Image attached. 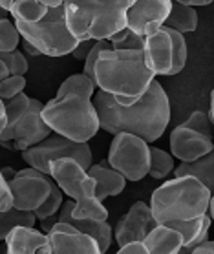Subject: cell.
<instances>
[{"instance_id": "15", "label": "cell", "mask_w": 214, "mask_h": 254, "mask_svg": "<svg viewBox=\"0 0 214 254\" xmlns=\"http://www.w3.org/2000/svg\"><path fill=\"white\" fill-rule=\"evenodd\" d=\"M145 61L154 75H176L174 73V41L170 37V29L159 28L156 33L145 39Z\"/></svg>"}, {"instance_id": "24", "label": "cell", "mask_w": 214, "mask_h": 254, "mask_svg": "<svg viewBox=\"0 0 214 254\" xmlns=\"http://www.w3.org/2000/svg\"><path fill=\"white\" fill-rule=\"evenodd\" d=\"M128 28L127 13H116V15H106V17L93 18L90 26V37L93 41H108L112 35L117 31Z\"/></svg>"}, {"instance_id": "47", "label": "cell", "mask_w": 214, "mask_h": 254, "mask_svg": "<svg viewBox=\"0 0 214 254\" xmlns=\"http://www.w3.org/2000/svg\"><path fill=\"white\" fill-rule=\"evenodd\" d=\"M22 46H24V52H26V53H31V55H41V52H39V50H37L35 46H31L28 41H24Z\"/></svg>"}, {"instance_id": "41", "label": "cell", "mask_w": 214, "mask_h": 254, "mask_svg": "<svg viewBox=\"0 0 214 254\" xmlns=\"http://www.w3.org/2000/svg\"><path fill=\"white\" fill-rule=\"evenodd\" d=\"M128 33H130V28H125V29H121V31H117L116 35H112L110 39H108L110 44H112V48H116L117 44H121V42L128 37Z\"/></svg>"}, {"instance_id": "42", "label": "cell", "mask_w": 214, "mask_h": 254, "mask_svg": "<svg viewBox=\"0 0 214 254\" xmlns=\"http://www.w3.org/2000/svg\"><path fill=\"white\" fill-rule=\"evenodd\" d=\"M7 127V116H6V103L0 99V137Z\"/></svg>"}, {"instance_id": "12", "label": "cell", "mask_w": 214, "mask_h": 254, "mask_svg": "<svg viewBox=\"0 0 214 254\" xmlns=\"http://www.w3.org/2000/svg\"><path fill=\"white\" fill-rule=\"evenodd\" d=\"M159 223H157L154 214H152L150 203L136 201L116 225L114 236H116V242L119 247L132 242H145L146 236Z\"/></svg>"}, {"instance_id": "23", "label": "cell", "mask_w": 214, "mask_h": 254, "mask_svg": "<svg viewBox=\"0 0 214 254\" xmlns=\"http://www.w3.org/2000/svg\"><path fill=\"white\" fill-rule=\"evenodd\" d=\"M165 26L178 33H192L198 28V13L192 6H185L180 2H172V9Z\"/></svg>"}, {"instance_id": "17", "label": "cell", "mask_w": 214, "mask_h": 254, "mask_svg": "<svg viewBox=\"0 0 214 254\" xmlns=\"http://www.w3.org/2000/svg\"><path fill=\"white\" fill-rule=\"evenodd\" d=\"M6 254H53L46 232L35 227H15L6 238Z\"/></svg>"}, {"instance_id": "22", "label": "cell", "mask_w": 214, "mask_h": 254, "mask_svg": "<svg viewBox=\"0 0 214 254\" xmlns=\"http://www.w3.org/2000/svg\"><path fill=\"white\" fill-rule=\"evenodd\" d=\"M183 176H192V178L200 179L214 194V148L207 156L200 157L196 161L180 163L174 168V178H183Z\"/></svg>"}, {"instance_id": "28", "label": "cell", "mask_w": 214, "mask_h": 254, "mask_svg": "<svg viewBox=\"0 0 214 254\" xmlns=\"http://www.w3.org/2000/svg\"><path fill=\"white\" fill-rule=\"evenodd\" d=\"M48 11H50V7L37 0H18L9 9L13 20H22V22H39L46 17Z\"/></svg>"}, {"instance_id": "49", "label": "cell", "mask_w": 214, "mask_h": 254, "mask_svg": "<svg viewBox=\"0 0 214 254\" xmlns=\"http://www.w3.org/2000/svg\"><path fill=\"white\" fill-rule=\"evenodd\" d=\"M209 216H211V220L214 221V194L211 196V201H209Z\"/></svg>"}, {"instance_id": "1", "label": "cell", "mask_w": 214, "mask_h": 254, "mask_svg": "<svg viewBox=\"0 0 214 254\" xmlns=\"http://www.w3.org/2000/svg\"><path fill=\"white\" fill-rule=\"evenodd\" d=\"M95 108L99 114L101 130L112 133H132L154 143L161 137L170 123V103L163 86L154 81L148 92L130 106H121L114 95L99 90L95 93Z\"/></svg>"}, {"instance_id": "13", "label": "cell", "mask_w": 214, "mask_h": 254, "mask_svg": "<svg viewBox=\"0 0 214 254\" xmlns=\"http://www.w3.org/2000/svg\"><path fill=\"white\" fill-rule=\"evenodd\" d=\"M75 207V201H64L63 208L57 216H53L50 220L41 221V231L42 232H50L52 227L55 223H68L71 225L75 231L82 232V234H88L92 236L95 242H97L101 253H106L112 245V240H114V229H112L106 221H95V220H77L71 216V208Z\"/></svg>"}, {"instance_id": "11", "label": "cell", "mask_w": 214, "mask_h": 254, "mask_svg": "<svg viewBox=\"0 0 214 254\" xmlns=\"http://www.w3.org/2000/svg\"><path fill=\"white\" fill-rule=\"evenodd\" d=\"M170 9L172 0H136L127 11L128 28L141 37H148L165 26Z\"/></svg>"}, {"instance_id": "7", "label": "cell", "mask_w": 214, "mask_h": 254, "mask_svg": "<svg viewBox=\"0 0 214 254\" xmlns=\"http://www.w3.org/2000/svg\"><path fill=\"white\" fill-rule=\"evenodd\" d=\"M92 148L88 143H77L53 132L44 141L22 152V159L28 167L50 174V165L57 159H75L84 170L92 167Z\"/></svg>"}, {"instance_id": "6", "label": "cell", "mask_w": 214, "mask_h": 254, "mask_svg": "<svg viewBox=\"0 0 214 254\" xmlns=\"http://www.w3.org/2000/svg\"><path fill=\"white\" fill-rule=\"evenodd\" d=\"M24 41L35 46L41 55L48 57H64L77 48L79 41L68 31L66 26V9L64 4L59 7H50L46 17L39 22H22L15 20Z\"/></svg>"}, {"instance_id": "50", "label": "cell", "mask_w": 214, "mask_h": 254, "mask_svg": "<svg viewBox=\"0 0 214 254\" xmlns=\"http://www.w3.org/2000/svg\"><path fill=\"white\" fill-rule=\"evenodd\" d=\"M211 119H213V125H214V90L211 92Z\"/></svg>"}, {"instance_id": "19", "label": "cell", "mask_w": 214, "mask_h": 254, "mask_svg": "<svg viewBox=\"0 0 214 254\" xmlns=\"http://www.w3.org/2000/svg\"><path fill=\"white\" fill-rule=\"evenodd\" d=\"M211 216L203 214L202 218H196V220L191 221H168V223H163V225L170 227V229H176L178 232H181L183 236V247H181L180 254H191L198 245H202L203 242L209 240V231H211Z\"/></svg>"}, {"instance_id": "2", "label": "cell", "mask_w": 214, "mask_h": 254, "mask_svg": "<svg viewBox=\"0 0 214 254\" xmlns=\"http://www.w3.org/2000/svg\"><path fill=\"white\" fill-rule=\"evenodd\" d=\"M95 84L114 95L121 106H130L143 97L156 75L148 68L143 50H106L95 64Z\"/></svg>"}, {"instance_id": "14", "label": "cell", "mask_w": 214, "mask_h": 254, "mask_svg": "<svg viewBox=\"0 0 214 254\" xmlns=\"http://www.w3.org/2000/svg\"><path fill=\"white\" fill-rule=\"evenodd\" d=\"M170 154L181 163H192L200 157L207 156L209 152L214 148L213 137H207L203 133L187 128L185 125L176 127L170 132Z\"/></svg>"}, {"instance_id": "21", "label": "cell", "mask_w": 214, "mask_h": 254, "mask_svg": "<svg viewBox=\"0 0 214 254\" xmlns=\"http://www.w3.org/2000/svg\"><path fill=\"white\" fill-rule=\"evenodd\" d=\"M66 4L77 7L79 11L86 13L88 17L99 18L116 13H127L136 0H64Z\"/></svg>"}, {"instance_id": "9", "label": "cell", "mask_w": 214, "mask_h": 254, "mask_svg": "<svg viewBox=\"0 0 214 254\" xmlns=\"http://www.w3.org/2000/svg\"><path fill=\"white\" fill-rule=\"evenodd\" d=\"M55 181L50 174H44L37 168L17 170V176L9 181L13 194V207L18 210L35 212L52 194Z\"/></svg>"}, {"instance_id": "39", "label": "cell", "mask_w": 214, "mask_h": 254, "mask_svg": "<svg viewBox=\"0 0 214 254\" xmlns=\"http://www.w3.org/2000/svg\"><path fill=\"white\" fill-rule=\"evenodd\" d=\"M93 44H95V41H82V42H79L77 44V48L71 52V55L77 59V61H86V57H88V53H90V50L93 48Z\"/></svg>"}, {"instance_id": "16", "label": "cell", "mask_w": 214, "mask_h": 254, "mask_svg": "<svg viewBox=\"0 0 214 254\" xmlns=\"http://www.w3.org/2000/svg\"><path fill=\"white\" fill-rule=\"evenodd\" d=\"M48 238L53 254H103L92 236L75 231L68 223H55Z\"/></svg>"}, {"instance_id": "25", "label": "cell", "mask_w": 214, "mask_h": 254, "mask_svg": "<svg viewBox=\"0 0 214 254\" xmlns=\"http://www.w3.org/2000/svg\"><path fill=\"white\" fill-rule=\"evenodd\" d=\"M95 81L90 79L86 73H75L64 79L63 84L59 86V92L55 97H66V95H79L84 99H92L95 95Z\"/></svg>"}, {"instance_id": "20", "label": "cell", "mask_w": 214, "mask_h": 254, "mask_svg": "<svg viewBox=\"0 0 214 254\" xmlns=\"http://www.w3.org/2000/svg\"><path fill=\"white\" fill-rule=\"evenodd\" d=\"M150 254H180L183 247V236L176 229L157 225L143 242Z\"/></svg>"}, {"instance_id": "29", "label": "cell", "mask_w": 214, "mask_h": 254, "mask_svg": "<svg viewBox=\"0 0 214 254\" xmlns=\"http://www.w3.org/2000/svg\"><path fill=\"white\" fill-rule=\"evenodd\" d=\"M174 159L176 157L170 152L157 148V146H150V170H148V176L154 179H165L174 170Z\"/></svg>"}, {"instance_id": "48", "label": "cell", "mask_w": 214, "mask_h": 254, "mask_svg": "<svg viewBox=\"0 0 214 254\" xmlns=\"http://www.w3.org/2000/svg\"><path fill=\"white\" fill-rule=\"evenodd\" d=\"M15 2H18V0H0V7H4L6 11H9Z\"/></svg>"}, {"instance_id": "37", "label": "cell", "mask_w": 214, "mask_h": 254, "mask_svg": "<svg viewBox=\"0 0 214 254\" xmlns=\"http://www.w3.org/2000/svg\"><path fill=\"white\" fill-rule=\"evenodd\" d=\"M145 39L146 37H141V35L130 31L127 39L121 44H117L114 50H145Z\"/></svg>"}, {"instance_id": "46", "label": "cell", "mask_w": 214, "mask_h": 254, "mask_svg": "<svg viewBox=\"0 0 214 254\" xmlns=\"http://www.w3.org/2000/svg\"><path fill=\"white\" fill-rule=\"evenodd\" d=\"M11 75V73H9V69H7V66L4 63H2V61H0V82L4 81V79H7V77Z\"/></svg>"}, {"instance_id": "32", "label": "cell", "mask_w": 214, "mask_h": 254, "mask_svg": "<svg viewBox=\"0 0 214 254\" xmlns=\"http://www.w3.org/2000/svg\"><path fill=\"white\" fill-rule=\"evenodd\" d=\"M20 31H18L15 20L4 18L0 20V52H15L20 42Z\"/></svg>"}, {"instance_id": "4", "label": "cell", "mask_w": 214, "mask_h": 254, "mask_svg": "<svg viewBox=\"0 0 214 254\" xmlns=\"http://www.w3.org/2000/svg\"><path fill=\"white\" fill-rule=\"evenodd\" d=\"M42 119L52 132L77 143H88L101 128L95 104L79 95L52 99L44 104Z\"/></svg>"}, {"instance_id": "27", "label": "cell", "mask_w": 214, "mask_h": 254, "mask_svg": "<svg viewBox=\"0 0 214 254\" xmlns=\"http://www.w3.org/2000/svg\"><path fill=\"white\" fill-rule=\"evenodd\" d=\"M64 9H66V26H68V31L77 41H93L90 37V26H92V18L88 17L86 13L79 11L77 7L70 6L64 2Z\"/></svg>"}, {"instance_id": "45", "label": "cell", "mask_w": 214, "mask_h": 254, "mask_svg": "<svg viewBox=\"0 0 214 254\" xmlns=\"http://www.w3.org/2000/svg\"><path fill=\"white\" fill-rule=\"evenodd\" d=\"M37 2H41V4H44L48 7H59L64 4V0H37Z\"/></svg>"}, {"instance_id": "31", "label": "cell", "mask_w": 214, "mask_h": 254, "mask_svg": "<svg viewBox=\"0 0 214 254\" xmlns=\"http://www.w3.org/2000/svg\"><path fill=\"white\" fill-rule=\"evenodd\" d=\"M64 205V192L61 190V187L55 183V187H53L52 194H50V197H48L46 201L42 203L41 207L35 210V218L39 221H46L50 220V218H53V216H57L59 212H61V208H63Z\"/></svg>"}, {"instance_id": "3", "label": "cell", "mask_w": 214, "mask_h": 254, "mask_svg": "<svg viewBox=\"0 0 214 254\" xmlns=\"http://www.w3.org/2000/svg\"><path fill=\"white\" fill-rule=\"evenodd\" d=\"M213 192L192 176L174 178L152 192L150 208L159 225L168 221H191L209 212Z\"/></svg>"}, {"instance_id": "44", "label": "cell", "mask_w": 214, "mask_h": 254, "mask_svg": "<svg viewBox=\"0 0 214 254\" xmlns=\"http://www.w3.org/2000/svg\"><path fill=\"white\" fill-rule=\"evenodd\" d=\"M2 176H4V179H6L7 183H9V181H11V179L17 176V170H13L11 167H4V168H2Z\"/></svg>"}, {"instance_id": "10", "label": "cell", "mask_w": 214, "mask_h": 254, "mask_svg": "<svg viewBox=\"0 0 214 254\" xmlns=\"http://www.w3.org/2000/svg\"><path fill=\"white\" fill-rule=\"evenodd\" d=\"M42 110H44V104L39 99L31 97L28 112L24 114L22 119L17 123V127L11 132L4 133L0 137V146H4L7 150L24 152L44 141L48 135H52V128L42 119Z\"/></svg>"}, {"instance_id": "36", "label": "cell", "mask_w": 214, "mask_h": 254, "mask_svg": "<svg viewBox=\"0 0 214 254\" xmlns=\"http://www.w3.org/2000/svg\"><path fill=\"white\" fill-rule=\"evenodd\" d=\"M9 208H13V194L11 189H9V183L4 179L2 168H0V212H6Z\"/></svg>"}, {"instance_id": "35", "label": "cell", "mask_w": 214, "mask_h": 254, "mask_svg": "<svg viewBox=\"0 0 214 254\" xmlns=\"http://www.w3.org/2000/svg\"><path fill=\"white\" fill-rule=\"evenodd\" d=\"M24 88H26L24 75H9L7 79L0 82V99L6 103L9 99L17 97L18 93H22Z\"/></svg>"}, {"instance_id": "43", "label": "cell", "mask_w": 214, "mask_h": 254, "mask_svg": "<svg viewBox=\"0 0 214 254\" xmlns=\"http://www.w3.org/2000/svg\"><path fill=\"white\" fill-rule=\"evenodd\" d=\"M172 2H180V4H185V6H209L213 4L214 0H172Z\"/></svg>"}, {"instance_id": "34", "label": "cell", "mask_w": 214, "mask_h": 254, "mask_svg": "<svg viewBox=\"0 0 214 254\" xmlns=\"http://www.w3.org/2000/svg\"><path fill=\"white\" fill-rule=\"evenodd\" d=\"M187 128H191V130H196V132L203 133V135H207V137H214V125H213V119L211 116H207L205 112H192L191 117L183 123Z\"/></svg>"}, {"instance_id": "30", "label": "cell", "mask_w": 214, "mask_h": 254, "mask_svg": "<svg viewBox=\"0 0 214 254\" xmlns=\"http://www.w3.org/2000/svg\"><path fill=\"white\" fill-rule=\"evenodd\" d=\"M29 101H31V97H28L26 93H18L17 97L9 99V101H6V116H7V127L6 130H4V133H9L13 130V128L17 127V123L22 119V116L28 112L29 108ZM2 133V135H4Z\"/></svg>"}, {"instance_id": "26", "label": "cell", "mask_w": 214, "mask_h": 254, "mask_svg": "<svg viewBox=\"0 0 214 254\" xmlns=\"http://www.w3.org/2000/svg\"><path fill=\"white\" fill-rule=\"evenodd\" d=\"M35 214L28 210H18L13 207L6 212H0V242H6L15 227H35Z\"/></svg>"}, {"instance_id": "5", "label": "cell", "mask_w": 214, "mask_h": 254, "mask_svg": "<svg viewBox=\"0 0 214 254\" xmlns=\"http://www.w3.org/2000/svg\"><path fill=\"white\" fill-rule=\"evenodd\" d=\"M50 176L61 190L75 201L71 216L77 220L106 221L108 210L95 196V179L75 159H57L50 165Z\"/></svg>"}, {"instance_id": "33", "label": "cell", "mask_w": 214, "mask_h": 254, "mask_svg": "<svg viewBox=\"0 0 214 254\" xmlns=\"http://www.w3.org/2000/svg\"><path fill=\"white\" fill-rule=\"evenodd\" d=\"M0 61L6 64L11 75H26L29 69L28 59L24 57L22 52H0Z\"/></svg>"}, {"instance_id": "51", "label": "cell", "mask_w": 214, "mask_h": 254, "mask_svg": "<svg viewBox=\"0 0 214 254\" xmlns=\"http://www.w3.org/2000/svg\"><path fill=\"white\" fill-rule=\"evenodd\" d=\"M9 15H11V13L6 11L4 7H0V20H4V18H7V17H9Z\"/></svg>"}, {"instance_id": "18", "label": "cell", "mask_w": 214, "mask_h": 254, "mask_svg": "<svg viewBox=\"0 0 214 254\" xmlns=\"http://www.w3.org/2000/svg\"><path fill=\"white\" fill-rule=\"evenodd\" d=\"M88 174L95 179V196H97L99 201H104L110 196H119L127 187L125 176L114 170L108 161L92 165L88 168Z\"/></svg>"}, {"instance_id": "40", "label": "cell", "mask_w": 214, "mask_h": 254, "mask_svg": "<svg viewBox=\"0 0 214 254\" xmlns=\"http://www.w3.org/2000/svg\"><path fill=\"white\" fill-rule=\"evenodd\" d=\"M191 254H214V240H207L202 245H198Z\"/></svg>"}, {"instance_id": "8", "label": "cell", "mask_w": 214, "mask_h": 254, "mask_svg": "<svg viewBox=\"0 0 214 254\" xmlns=\"http://www.w3.org/2000/svg\"><path fill=\"white\" fill-rule=\"evenodd\" d=\"M108 163L127 181H141L150 170V146L132 133H116L108 150Z\"/></svg>"}, {"instance_id": "38", "label": "cell", "mask_w": 214, "mask_h": 254, "mask_svg": "<svg viewBox=\"0 0 214 254\" xmlns=\"http://www.w3.org/2000/svg\"><path fill=\"white\" fill-rule=\"evenodd\" d=\"M116 254H150V253H148V249H146V245L143 242H132L119 247V251Z\"/></svg>"}]
</instances>
